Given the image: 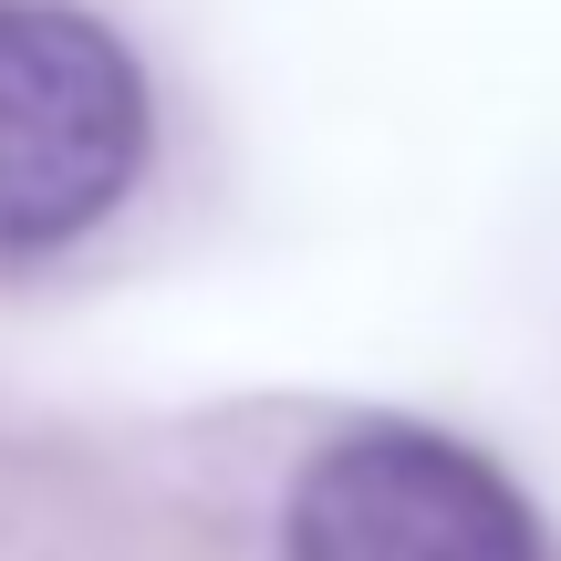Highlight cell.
I'll list each match as a JSON object with an SVG mask.
<instances>
[{"label": "cell", "instance_id": "1", "mask_svg": "<svg viewBox=\"0 0 561 561\" xmlns=\"http://www.w3.org/2000/svg\"><path fill=\"white\" fill-rule=\"evenodd\" d=\"M157 104L115 21L83 0H0V261H53L146 178Z\"/></svg>", "mask_w": 561, "mask_h": 561}, {"label": "cell", "instance_id": "2", "mask_svg": "<svg viewBox=\"0 0 561 561\" xmlns=\"http://www.w3.org/2000/svg\"><path fill=\"white\" fill-rule=\"evenodd\" d=\"M280 561H541L530 500L437 426H354L301 468Z\"/></svg>", "mask_w": 561, "mask_h": 561}]
</instances>
